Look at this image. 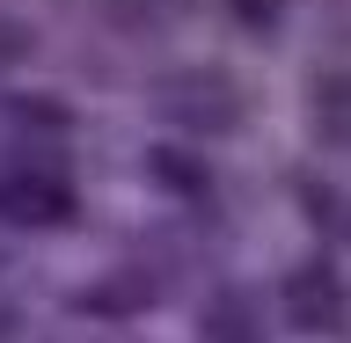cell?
<instances>
[{
	"label": "cell",
	"instance_id": "3",
	"mask_svg": "<svg viewBox=\"0 0 351 343\" xmlns=\"http://www.w3.org/2000/svg\"><path fill=\"white\" fill-rule=\"evenodd\" d=\"M315 117H322L329 147H351V73H322V88H315Z\"/></svg>",
	"mask_w": 351,
	"mask_h": 343
},
{
	"label": "cell",
	"instance_id": "2",
	"mask_svg": "<svg viewBox=\"0 0 351 343\" xmlns=\"http://www.w3.org/2000/svg\"><path fill=\"white\" fill-rule=\"evenodd\" d=\"M285 300H293V322L300 329H337L344 322V285H337V270H322V263H307L300 278L285 285Z\"/></svg>",
	"mask_w": 351,
	"mask_h": 343
},
{
	"label": "cell",
	"instance_id": "1",
	"mask_svg": "<svg viewBox=\"0 0 351 343\" xmlns=\"http://www.w3.org/2000/svg\"><path fill=\"white\" fill-rule=\"evenodd\" d=\"M0 212L22 227H59V219H73V190L51 175H0Z\"/></svg>",
	"mask_w": 351,
	"mask_h": 343
}]
</instances>
